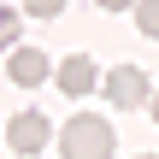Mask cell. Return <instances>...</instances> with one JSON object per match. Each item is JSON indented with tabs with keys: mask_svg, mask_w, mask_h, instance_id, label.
Instances as JSON below:
<instances>
[{
	"mask_svg": "<svg viewBox=\"0 0 159 159\" xmlns=\"http://www.w3.org/2000/svg\"><path fill=\"white\" fill-rule=\"evenodd\" d=\"M118 136H112V118H94V112H77L65 130H59V153L65 159H112Z\"/></svg>",
	"mask_w": 159,
	"mask_h": 159,
	"instance_id": "obj_1",
	"label": "cell"
},
{
	"mask_svg": "<svg viewBox=\"0 0 159 159\" xmlns=\"http://www.w3.org/2000/svg\"><path fill=\"white\" fill-rule=\"evenodd\" d=\"M148 94H153V83H148V71H142V65H112V71H106V106L136 112Z\"/></svg>",
	"mask_w": 159,
	"mask_h": 159,
	"instance_id": "obj_2",
	"label": "cell"
},
{
	"mask_svg": "<svg viewBox=\"0 0 159 159\" xmlns=\"http://www.w3.org/2000/svg\"><path fill=\"white\" fill-rule=\"evenodd\" d=\"M47 136H53V130H47V112H18V118L6 124V148H12V153H24V159L41 153V148H47Z\"/></svg>",
	"mask_w": 159,
	"mask_h": 159,
	"instance_id": "obj_3",
	"label": "cell"
},
{
	"mask_svg": "<svg viewBox=\"0 0 159 159\" xmlns=\"http://www.w3.org/2000/svg\"><path fill=\"white\" fill-rule=\"evenodd\" d=\"M94 77H100V71H94V59H89V53H65V59L53 65V83H59L71 100H83V94L94 89Z\"/></svg>",
	"mask_w": 159,
	"mask_h": 159,
	"instance_id": "obj_4",
	"label": "cell"
},
{
	"mask_svg": "<svg viewBox=\"0 0 159 159\" xmlns=\"http://www.w3.org/2000/svg\"><path fill=\"white\" fill-rule=\"evenodd\" d=\"M6 77H12L18 89H41V83L53 77V65H47V53H41V47H12V65H6Z\"/></svg>",
	"mask_w": 159,
	"mask_h": 159,
	"instance_id": "obj_5",
	"label": "cell"
},
{
	"mask_svg": "<svg viewBox=\"0 0 159 159\" xmlns=\"http://www.w3.org/2000/svg\"><path fill=\"white\" fill-rule=\"evenodd\" d=\"M24 35V6H0V47H18Z\"/></svg>",
	"mask_w": 159,
	"mask_h": 159,
	"instance_id": "obj_6",
	"label": "cell"
},
{
	"mask_svg": "<svg viewBox=\"0 0 159 159\" xmlns=\"http://www.w3.org/2000/svg\"><path fill=\"white\" fill-rule=\"evenodd\" d=\"M130 12H136V24H142V35H153V41H159V0H136Z\"/></svg>",
	"mask_w": 159,
	"mask_h": 159,
	"instance_id": "obj_7",
	"label": "cell"
},
{
	"mask_svg": "<svg viewBox=\"0 0 159 159\" xmlns=\"http://www.w3.org/2000/svg\"><path fill=\"white\" fill-rule=\"evenodd\" d=\"M65 0H24V18H59Z\"/></svg>",
	"mask_w": 159,
	"mask_h": 159,
	"instance_id": "obj_8",
	"label": "cell"
},
{
	"mask_svg": "<svg viewBox=\"0 0 159 159\" xmlns=\"http://www.w3.org/2000/svg\"><path fill=\"white\" fill-rule=\"evenodd\" d=\"M94 6H100V12H130L136 0H94Z\"/></svg>",
	"mask_w": 159,
	"mask_h": 159,
	"instance_id": "obj_9",
	"label": "cell"
},
{
	"mask_svg": "<svg viewBox=\"0 0 159 159\" xmlns=\"http://www.w3.org/2000/svg\"><path fill=\"white\" fill-rule=\"evenodd\" d=\"M148 112H153V124H159V94H148Z\"/></svg>",
	"mask_w": 159,
	"mask_h": 159,
	"instance_id": "obj_10",
	"label": "cell"
},
{
	"mask_svg": "<svg viewBox=\"0 0 159 159\" xmlns=\"http://www.w3.org/2000/svg\"><path fill=\"white\" fill-rule=\"evenodd\" d=\"M136 159H159V153H136Z\"/></svg>",
	"mask_w": 159,
	"mask_h": 159,
	"instance_id": "obj_11",
	"label": "cell"
}]
</instances>
